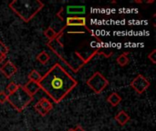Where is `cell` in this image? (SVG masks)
I'll return each mask as SVG.
<instances>
[{
    "mask_svg": "<svg viewBox=\"0 0 156 131\" xmlns=\"http://www.w3.org/2000/svg\"><path fill=\"white\" fill-rule=\"evenodd\" d=\"M38 85L40 89L58 104L78 86V81L59 63H55L42 77Z\"/></svg>",
    "mask_w": 156,
    "mask_h": 131,
    "instance_id": "cell-1",
    "label": "cell"
},
{
    "mask_svg": "<svg viewBox=\"0 0 156 131\" xmlns=\"http://www.w3.org/2000/svg\"><path fill=\"white\" fill-rule=\"evenodd\" d=\"M8 5L25 23H28L42 10L44 3L40 0H14Z\"/></svg>",
    "mask_w": 156,
    "mask_h": 131,
    "instance_id": "cell-2",
    "label": "cell"
},
{
    "mask_svg": "<svg viewBox=\"0 0 156 131\" xmlns=\"http://www.w3.org/2000/svg\"><path fill=\"white\" fill-rule=\"evenodd\" d=\"M7 101L17 112H22L33 101V97L24 89L23 86L18 85L17 89L7 96Z\"/></svg>",
    "mask_w": 156,
    "mask_h": 131,
    "instance_id": "cell-3",
    "label": "cell"
},
{
    "mask_svg": "<svg viewBox=\"0 0 156 131\" xmlns=\"http://www.w3.org/2000/svg\"><path fill=\"white\" fill-rule=\"evenodd\" d=\"M86 84L94 93L101 94L109 86V80L101 72H95L86 81Z\"/></svg>",
    "mask_w": 156,
    "mask_h": 131,
    "instance_id": "cell-4",
    "label": "cell"
},
{
    "mask_svg": "<svg viewBox=\"0 0 156 131\" xmlns=\"http://www.w3.org/2000/svg\"><path fill=\"white\" fill-rule=\"evenodd\" d=\"M131 87L139 95H142L144 92H145L149 87L151 86V83L150 81L143 75L139 74L134 79L132 80L131 82Z\"/></svg>",
    "mask_w": 156,
    "mask_h": 131,
    "instance_id": "cell-5",
    "label": "cell"
},
{
    "mask_svg": "<svg viewBox=\"0 0 156 131\" xmlns=\"http://www.w3.org/2000/svg\"><path fill=\"white\" fill-rule=\"evenodd\" d=\"M0 72L6 78H12L16 72H17V67L16 66L11 62L10 60H7L1 67H0Z\"/></svg>",
    "mask_w": 156,
    "mask_h": 131,
    "instance_id": "cell-6",
    "label": "cell"
},
{
    "mask_svg": "<svg viewBox=\"0 0 156 131\" xmlns=\"http://www.w3.org/2000/svg\"><path fill=\"white\" fill-rule=\"evenodd\" d=\"M86 17L84 16H68L66 19V27L67 26H86Z\"/></svg>",
    "mask_w": 156,
    "mask_h": 131,
    "instance_id": "cell-7",
    "label": "cell"
},
{
    "mask_svg": "<svg viewBox=\"0 0 156 131\" xmlns=\"http://www.w3.org/2000/svg\"><path fill=\"white\" fill-rule=\"evenodd\" d=\"M23 88L31 97H34V95H36L37 92L40 89V87H39L38 83L31 81V80H29L27 84H25L23 86Z\"/></svg>",
    "mask_w": 156,
    "mask_h": 131,
    "instance_id": "cell-8",
    "label": "cell"
},
{
    "mask_svg": "<svg viewBox=\"0 0 156 131\" xmlns=\"http://www.w3.org/2000/svg\"><path fill=\"white\" fill-rule=\"evenodd\" d=\"M86 12L85 6L82 5H70L67 6V13L69 16H75V15H83Z\"/></svg>",
    "mask_w": 156,
    "mask_h": 131,
    "instance_id": "cell-9",
    "label": "cell"
},
{
    "mask_svg": "<svg viewBox=\"0 0 156 131\" xmlns=\"http://www.w3.org/2000/svg\"><path fill=\"white\" fill-rule=\"evenodd\" d=\"M131 119V117L123 110L120 111L116 116H115V120L117 121V123L121 126H124L127 124V122Z\"/></svg>",
    "mask_w": 156,
    "mask_h": 131,
    "instance_id": "cell-10",
    "label": "cell"
},
{
    "mask_svg": "<svg viewBox=\"0 0 156 131\" xmlns=\"http://www.w3.org/2000/svg\"><path fill=\"white\" fill-rule=\"evenodd\" d=\"M122 97L117 93V92H112L108 98H107V102L112 106V107H117L121 102H122Z\"/></svg>",
    "mask_w": 156,
    "mask_h": 131,
    "instance_id": "cell-11",
    "label": "cell"
},
{
    "mask_svg": "<svg viewBox=\"0 0 156 131\" xmlns=\"http://www.w3.org/2000/svg\"><path fill=\"white\" fill-rule=\"evenodd\" d=\"M128 54L129 53H122V55H120L118 57H117V63H118V65L119 66H121V67H125V66H127L128 64H129V62H130V59H129V57H128Z\"/></svg>",
    "mask_w": 156,
    "mask_h": 131,
    "instance_id": "cell-12",
    "label": "cell"
},
{
    "mask_svg": "<svg viewBox=\"0 0 156 131\" xmlns=\"http://www.w3.org/2000/svg\"><path fill=\"white\" fill-rule=\"evenodd\" d=\"M49 59H50V56L46 51H42L37 56V60L42 65H46L49 61Z\"/></svg>",
    "mask_w": 156,
    "mask_h": 131,
    "instance_id": "cell-13",
    "label": "cell"
},
{
    "mask_svg": "<svg viewBox=\"0 0 156 131\" xmlns=\"http://www.w3.org/2000/svg\"><path fill=\"white\" fill-rule=\"evenodd\" d=\"M45 110H47L48 112H49L51 109H52V108H53V106H52V104H51V102L48 100V99H47L46 98H42L38 102H37Z\"/></svg>",
    "mask_w": 156,
    "mask_h": 131,
    "instance_id": "cell-14",
    "label": "cell"
},
{
    "mask_svg": "<svg viewBox=\"0 0 156 131\" xmlns=\"http://www.w3.org/2000/svg\"><path fill=\"white\" fill-rule=\"evenodd\" d=\"M58 33L52 28V27H48L45 31H44V36L48 39V41H50V40H53L56 36H57V35H58Z\"/></svg>",
    "mask_w": 156,
    "mask_h": 131,
    "instance_id": "cell-15",
    "label": "cell"
},
{
    "mask_svg": "<svg viewBox=\"0 0 156 131\" xmlns=\"http://www.w3.org/2000/svg\"><path fill=\"white\" fill-rule=\"evenodd\" d=\"M41 78H42V76L39 74L38 71H37V70H35V69L32 70V71L28 74V79L31 80V81H34V82L38 83V82L41 80Z\"/></svg>",
    "mask_w": 156,
    "mask_h": 131,
    "instance_id": "cell-16",
    "label": "cell"
},
{
    "mask_svg": "<svg viewBox=\"0 0 156 131\" xmlns=\"http://www.w3.org/2000/svg\"><path fill=\"white\" fill-rule=\"evenodd\" d=\"M18 88V85L16 84L15 82H10L7 86H6V95H10L12 93H14Z\"/></svg>",
    "mask_w": 156,
    "mask_h": 131,
    "instance_id": "cell-17",
    "label": "cell"
},
{
    "mask_svg": "<svg viewBox=\"0 0 156 131\" xmlns=\"http://www.w3.org/2000/svg\"><path fill=\"white\" fill-rule=\"evenodd\" d=\"M35 109H36V111H37L40 116H42V117H45V116H47V115L48 114V112L47 110H45L38 103H37V104L35 105Z\"/></svg>",
    "mask_w": 156,
    "mask_h": 131,
    "instance_id": "cell-18",
    "label": "cell"
},
{
    "mask_svg": "<svg viewBox=\"0 0 156 131\" xmlns=\"http://www.w3.org/2000/svg\"><path fill=\"white\" fill-rule=\"evenodd\" d=\"M0 53L5 54V55H6L8 53V47L2 41H0Z\"/></svg>",
    "mask_w": 156,
    "mask_h": 131,
    "instance_id": "cell-19",
    "label": "cell"
},
{
    "mask_svg": "<svg viewBox=\"0 0 156 131\" xmlns=\"http://www.w3.org/2000/svg\"><path fill=\"white\" fill-rule=\"evenodd\" d=\"M148 58L152 61L153 64H155L156 63V50L154 49L149 55H148Z\"/></svg>",
    "mask_w": 156,
    "mask_h": 131,
    "instance_id": "cell-20",
    "label": "cell"
},
{
    "mask_svg": "<svg viewBox=\"0 0 156 131\" xmlns=\"http://www.w3.org/2000/svg\"><path fill=\"white\" fill-rule=\"evenodd\" d=\"M7 101V95L4 91H0V104H4Z\"/></svg>",
    "mask_w": 156,
    "mask_h": 131,
    "instance_id": "cell-21",
    "label": "cell"
},
{
    "mask_svg": "<svg viewBox=\"0 0 156 131\" xmlns=\"http://www.w3.org/2000/svg\"><path fill=\"white\" fill-rule=\"evenodd\" d=\"M73 131H85V129H84L81 126L78 125V126H76V127L73 129Z\"/></svg>",
    "mask_w": 156,
    "mask_h": 131,
    "instance_id": "cell-22",
    "label": "cell"
},
{
    "mask_svg": "<svg viewBox=\"0 0 156 131\" xmlns=\"http://www.w3.org/2000/svg\"><path fill=\"white\" fill-rule=\"evenodd\" d=\"M6 58V55H5V54H2V53H0V63H2L5 59Z\"/></svg>",
    "mask_w": 156,
    "mask_h": 131,
    "instance_id": "cell-23",
    "label": "cell"
},
{
    "mask_svg": "<svg viewBox=\"0 0 156 131\" xmlns=\"http://www.w3.org/2000/svg\"><path fill=\"white\" fill-rule=\"evenodd\" d=\"M154 0H152V1H147V4H150V3H154Z\"/></svg>",
    "mask_w": 156,
    "mask_h": 131,
    "instance_id": "cell-24",
    "label": "cell"
},
{
    "mask_svg": "<svg viewBox=\"0 0 156 131\" xmlns=\"http://www.w3.org/2000/svg\"><path fill=\"white\" fill-rule=\"evenodd\" d=\"M135 3H139V4H141V3H143V1H134Z\"/></svg>",
    "mask_w": 156,
    "mask_h": 131,
    "instance_id": "cell-25",
    "label": "cell"
},
{
    "mask_svg": "<svg viewBox=\"0 0 156 131\" xmlns=\"http://www.w3.org/2000/svg\"><path fill=\"white\" fill-rule=\"evenodd\" d=\"M67 131H73V129H69V130H67Z\"/></svg>",
    "mask_w": 156,
    "mask_h": 131,
    "instance_id": "cell-26",
    "label": "cell"
}]
</instances>
